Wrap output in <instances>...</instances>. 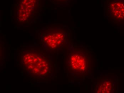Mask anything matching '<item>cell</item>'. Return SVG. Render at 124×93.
I'll return each mask as SVG.
<instances>
[{
  "mask_svg": "<svg viewBox=\"0 0 124 93\" xmlns=\"http://www.w3.org/2000/svg\"><path fill=\"white\" fill-rule=\"evenodd\" d=\"M113 89V83L111 80L107 79L101 82L97 86L96 93H112Z\"/></svg>",
  "mask_w": 124,
  "mask_h": 93,
  "instance_id": "8992f818",
  "label": "cell"
},
{
  "mask_svg": "<svg viewBox=\"0 0 124 93\" xmlns=\"http://www.w3.org/2000/svg\"><path fill=\"white\" fill-rule=\"evenodd\" d=\"M55 3H66L69 0H52Z\"/></svg>",
  "mask_w": 124,
  "mask_h": 93,
  "instance_id": "52a82bcc",
  "label": "cell"
},
{
  "mask_svg": "<svg viewBox=\"0 0 124 93\" xmlns=\"http://www.w3.org/2000/svg\"><path fill=\"white\" fill-rule=\"evenodd\" d=\"M93 55L86 50H74L69 54L67 60L69 72L73 75L84 77L92 72L93 68Z\"/></svg>",
  "mask_w": 124,
  "mask_h": 93,
  "instance_id": "7a4b0ae2",
  "label": "cell"
},
{
  "mask_svg": "<svg viewBox=\"0 0 124 93\" xmlns=\"http://www.w3.org/2000/svg\"><path fill=\"white\" fill-rule=\"evenodd\" d=\"M66 33L60 27H51L47 28L41 38L42 43L45 48L56 50L61 48L66 43Z\"/></svg>",
  "mask_w": 124,
  "mask_h": 93,
  "instance_id": "3957f363",
  "label": "cell"
},
{
  "mask_svg": "<svg viewBox=\"0 0 124 93\" xmlns=\"http://www.w3.org/2000/svg\"><path fill=\"white\" fill-rule=\"evenodd\" d=\"M20 63L25 73L34 79L50 78L53 66L47 56L34 50H24L20 54Z\"/></svg>",
  "mask_w": 124,
  "mask_h": 93,
  "instance_id": "6da1fadb",
  "label": "cell"
},
{
  "mask_svg": "<svg viewBox=\"0 0 124 93\" xmlns=\"http://www.w3.org/2000/svg\"><path fill=\"white\" fill-rule=\"evenodd\" d=\"M107 6L108 13L113 20L124 22V0H108Z\"/></svg>",
  "mask_w": 124,
  "mask_h": 93,
  "instance_id": "5b68a950",
  "label": "cell"
},
{
  "mask_svg": "<svg viewBox=\"0 0 124 93\" xmlns=\"http://www.w3.org/2000/svg\"><path fill=\"white\" fill-rule=\"evenodd\" d=\"M41 0H21L17 6V17L19 22L31 20L38 12Z\"/></svg>",
  "mask_w": 124,
  "mask_h": 93,
  "instance_id": "277c9868",
  "label": "cell"
}]
</instances>
